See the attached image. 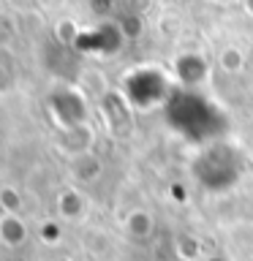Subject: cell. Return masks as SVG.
Wrapping results in <instances>:
<instances>
[{
  "label": "cell",
  "instance_id": "6da1fadb",
  "mask_svg": "<svg viewBox=\"0 0 253 261\" xmlns=\"http://www.w3.org/2000/svg\"><path fill=\"white\" fill-rule=\"evenodd\" d=\"M14 36H16V24H14V19H11V16H8L6 11H0V49H6L8 44H11Z\"/></svg>",
  "mask_w": 253,
  "mask_h": 261
}]
</instances>
